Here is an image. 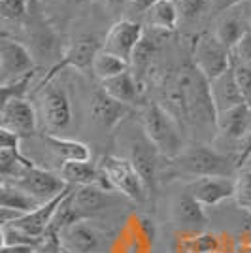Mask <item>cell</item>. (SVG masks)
Returning a JSON list of instances; mask_svg holds the SVG:
<instances>
[{
  "label": "cell",
  "instance_id": "1",
  "mask_svg": "<svg viewBox=\"0 0 251 253\" xmlns=\"http://www.w3.org/2000/svg\"><path fill=\"white\" fill-rule=\"evenodd\" d=\"M170 102H178L179 112L189 121H197L199 125H217V112L209 93V82L193 64L185 66L178 74Z\"/></svg>",
  "mask_w": 251,
  "mask_h": 253
},
{
  "label": "cell",
  "instance_id": "2",
  "mask_svg": "<svg viewBox=\"0 0 251 253\" xmlns=\"http://www.w3.org/2000/svg\"><path fill=\"white\" fill-rule=\"evenodd\" d=\"M142 126L146 138L157 148L161 157L176 159L183 151V138L172 112L159 102H149L142 112Z\"/></svg>",
  "mask_w": 251,
  "mask_h": 253
},
{
  "label": "cell",
  "instance_id": "3",
  "mask_svg": "<svg viewBox=\"0 0 251 253\" xmlns=\"http://www.w3.org/2000/svg\"><path fill=\"white\" fill-rule=\"evenodd\" d=\"M172 165L193 179L206 178V176L236 178V172H238L236 161L204 144L185 146L178 157L172 159Z\"/></svg>",
  "mask_w": 251,
  "mask_h": 253
},
{
  "label": "cell",
  "instance_id": "4",
  "mask_svg": "<svg viewBox=\"0 0 251 253\" xmlns=\"http://www.w3.org/2000/svg\"><path fill=\"white\" fill-rule=\"evenodd\" d=\"M98 169L102 170L110 185L115 191L123 193L134 202H144L147 199V187L142 181L140 174L132 167V163L125 157H115V155H104L98 161Z\"/></svg>",
  "mask_w": 251,
  "mask_h": 253
},
{
  "label": "cell",
  "instance_id": "5",
  "mask_svg": "<svg viewBox=\"0 0 251 253\" xmlns=\"http://www.w3.org/2000/svg\"><path fill=\"white\" fill-rule=\"evenodd\" d=\"M193 66L211 82L232 66V53L213 34H200L193 45Z\"/></svg>",
  "mask_w": 251,
  "mask_h": 253
},
{
  "label": "cell",
  "instance_id": "6",
  "mask_svg": "<svg viewBox=\"0 0 251 253\" xmlns=\"http://www.w3.org/2000/svg\"><path fill=\"white\" fill-rule=\"evenodd\" d=\"M100 49H102V42L94 34H82V36L74 38L70 45L61 55V61L55 66H51V70L42 80L40 87L51 84L53 78L59 74L61 70H64V68H80V70H84V68L93 66L94 57H96V53L100 51Z\"/></svg>",
  "mask_w": 251,
  "mask_h": 253
},
{
  "label": "cell",
  "instance_id": "7",
  "mask_svg": "<svg viewBox=\"0 0 251 253\" xmlns=\"http://www.w3.org/2000/svg\"><path fill=\"white\" fill-rule=\"evenodd\" d=\"M40 93V110L43 123L51 130H63L72 121V104L70 96L61 85H43L38 89Z\"/></svg>",
  "mask_w": 251,
  "mask_h": 253
},
{
  "label": "cell",
  "instance_id": "8",
  "mask_svg": "<svg viewBox=\"0 0 251 253\" xmlns=\"http://www.w3.org/2000/svg\"><path fill=\"white\" fill-rule=\"evenodd\" d=\"M10 183H15L17 187H21L23 191H27L29 195H32L34 199H38L40 202H47L59 197L64 189H68L70 185L64 181L63 176H57L49 170L40 169V167H31L23 172L17 179H13Z\"/></svg>",
  "mask_w": 251,
  "mask_h": 253
},
{
  "label": "cell",
  "instance_id": "9",
  "mask_svg": "<svg viewBox=\"0 0 251 253\" xmlns=\"http://www.w3.org/2000/svg\"><path fill=\"white\" fill-rule=\"evenodd\" d=\"M34 72V57L27 45L4 38L0 43V85Z\"/></svg>",
  "mask_w": 251,
  "mask_h": 253
},
{
  "label": "cell",
  "instance_id": "10",
  "mask_svg": "<svg viewBox=\"0 0 251 253\" xmlns=\"http://www.w3.org/2000/svg\"><path fill=\"white\" fill-rule=\"evenodd\" d=\"M144 40V27L130 19H121L110 27L102 40V47L106 51L114 53L117 57L125 59L126 63L132 61V55L138 49V45Z\"/></svg>",
  "mask_w": 251,
  "mask_h": 253
},
{
  "label": "cell",
  "instance_id": "11",
  "mask_svg": "<svg viewBox=\"0 0 251 253\" xmlns=\"http://www.w3.org/2000/svg\"><path fill=\"white\" fill-rule=\"evenodd\" d=\"M236 178L229 176H206L189 181L185 193H189L202 206H217L223 201L234 199Z\"/></svg>",
  "mask_w": 251,
  "mask_h": 253
},
{
  "label": "cell",
  "instance_id": "12",
  "mask_svg": "<svg viewBox=\"0 0 251 253\" xmlns=\"http://www.w3.org/2000/svg\"><path fill=\"white\" fill-rule=\"evenodd\" d=\"M0 126L8 128L19 136H32L38 128V117L34 106L27 98H15L6 104H2L0 110Z\"/></svg>",
  "mask_w": 251,
  "mask_h": 253
},
{
  "label": "cell",
  "instance_id": "13",
  "mask_svg": "<svg viewBox=\"0 0 251 253\" xmlns=\"http://www.w3.org/2000/svg\"><path fill=\"white\" fill-rule=\"evenodd\" d=\"M159 157L161 153L157 151V148L149 142L144 134V138L134 140L130 144V151H128V161L132 163V167L136 169V172L140 174L142 181L146 183L147 191H155L159 181Z\"/></svg>",
  "mask_w": 251,
  "mask_h": 253
},
{
  "label": "cell",
  "instance_id": "14",
  "mask_svg": "<svg viewBox=\"0 0 251 253\" xmlns=\"http://www.w3.org/2000/svg\"><path fill=\"white\" fill-rule=\"evenodd\" d=\"M72 191H74V185H70V187L64 189L59 197H55V199H51V201L43 202V204H40L36 210L29 211V213H23L21 217H17L15 221L8 223V225L15 227V229H19V231H23V232H27V234H31V236L43 238L45 232H47V229H49V223H51L57 208L61 206V202H63Z\"/></svg>",
  "mask_w": 251,
  "mask_h": 253
},
{
  "label": "cell",
  "instance_id": "15",
  "mask_svg": "<svg viewBox=\"0 0 251 253\" xmlns=\"http://www.w3.org/2000/svg\"><path fill=\"white\" fill-rule=\"evenodd\" d=\"M61 246L70 253H96L100 250V232L87 221H76L61 232Z\"/></svg>",
  "mask_w": 251,
  "mask_h": 253
},
{
  "label": "cell",
  "instance_id": "16",
  "mask_svg": "<svg viewBox=\"0 0 251 253\" xmlns=\"http://www.w3.org/2000/svg\"><path fill=\"white\" fill-rule=\"evenodd\" d=\"M217 130L221 136L242 146V142L248 138L251 130V104H244L230 108L227 112L217 114Z\"/></svg>",
  "mask_w": 251,
  "mask_h": 253
},
{
  "label": "cell",
  "instance_id": "17",
  "mask_svg": "<svg viewBox=\"0 0 251 253\" xmlns=\"http://www.w3.org/2000/svg\"><path fill=\"white\" fill-rule=\"evenodd\" d=\"M209 93H211V100H213L217 114L227 112L230 108H236V106L246 102L240 85H238V80H236L234 66H230L227 72H223L215 80L209 82Z\"/></svg>",
  "mask_w": 251,
  "mask_h": 253
},
{
  "label": "cell",
  "instance_id": "18",
  "mask_svg": "<svg viewBox=\"0 0 251 253\" xmlns=\"http://www.w3.org/2000/svg\"><path fill=\"white\" fill-rule=\"evenodd\" d=\"M89 112H91V119L96 125L108 128V130H114L115 126L128 116V106L123 102H117L115 98L106 95L102 89H98L91 96Z\"/></svg>",
  "mask_w": 251,
  "mask_h": 253
},
{
  "label": "cell",
  "instance_id": "19",
  "mask_svg": "<svg viewBox=\"0 0 251 253\" xmlns=\"http://www.w3.org/2000/svg\"><path fill=\"white\" fill-rule=\"evenodd\" d=\"M61 176L68 185L80 187V185H98L106 191H114V187L110 185V181L102 174V170L98 169V165H93L91 161H68L63 163L61 167Z\"/></svg>",
  "mask_w": 251,
  "mask_h": 253
},
{
  "label": "cell",
  "instance_id": "20",
  "mask_svg": "<svg viewBox=\"0 0 251 253\" xmlns=\"http://www.w3.org/2000/svg\"><path fill=\"white\" fill-rule=\"evenodd\" d=\"M172 215H174V221L187 231H200L208 223V217L204 213V206L195 201L189 193H183L178 201L174 202Z\"/></svg>",
  "mask_w": 251,
  "mask_h": 253
},
{
  "label": "cell",
  "instance_id": "21",
  "mask_svg": "<svg viewBox=\"0 0 251 253\" xmlns=\"http://www.w3.org/2000/svg\"><path fill=\"white\" fill-rule=\"evenodd\" d=\"M250 31H251V27H250V21H248V15L229 13V11H227L219 21H217V27H215L213 36H215L225 47L232 49Z\"/></svg>",
  "mask_w": 251,
  "mask_h": 253
},
{
  "label": "cell",
  "instance_id": "22",
  "mask_svg": "<svg viewBox=\"0 0 251 253\" xmlns=\"http://www.w3.org/2000/svg\"><path fill=\"white\" fill-rule=\"evenodd\" d=\"M40 204H43V202L34 199L32 195H29L27 191H23L21 187H17L15 183L2 181V187H0V208L13 210L23 215V213H29V211L36 210Z\"/></svg>",
  "mask_w": 251,
  "mask_h": 253
},
{
  "label": "cell",
  "instance_id": "23",
  "mask_svg": "<svg viewBox=\"0 0 251 253\" xmlns=\"http://www.w3.org/2000/svg\"><path fill=\"white\" fill-rule=\"evenodd\" d=\"M100 89L104 91L106 95H110L112 98H115L117 102H123V104H134L138 100V84L134 80V76L130 74L128 70L123 74L115 76L102 82Z\"/></svg>",
  "mask_w": 251,
  "mask_h": 253
},
{
  "label": "cell",
  "instance_id": "24",
  "mask_svg": "<svg viewBox=\"0 0 251 253\" xmlns=\"http://www.w3.org/2000/svg\"><path fill=\"white\" fill-rule=\"evenodd\" d=\"M43 140L49 144L51 151L59 159H63L64 163L68 161H91V151L87 148V144L80 142V140H72V138H61L57 134H45Z\"/></svg>",
  "mask_w": 251,
  "mask_h": 253
},
{
  "label": "cell",
  "instance_id": "25",
  "mask_svg": "<svg viewBox=\"0 0 251 253\" xmlns=\"http://www.w3.org/2000/svg\"><path fill=\"white\" fill-rule=\"evenodd\" d=\"M110 199V191L102 189L98 185H80L72 193V202L84 215L91 211H98L106 206Z\"/></svg>",
  "mask_w": 251,
  "mask_h": 253
},
{
  "label": "cell",
  "instance_id": "26",
  "mask_svg": "<svg viewBox=\"0 0 251 253\" xmlns=\"http://www.w3.org/2000/svg\"><path fill=\"white\" fill-rule=\"evenodd\" d=\"M179 11L174 0H159L157 4L147 11V23L157 31H174L178 27Z\"/></svg>",
  "mask_w": 251,
  "mask_h": 253
},
{
  "label": "cell",
  "instance_id": "27",
  "mask_svg": "<svg viewBox=\"0 0 251 253\" xmlns=\"http://www.w3.org/2000/svg\"><path fill=\"white\" fill-rule=\"evenodd\" d=\"M91 70H93V74L96 76L100 82H106V80H110V78H115V76L126 72V70H128V63H126L125 59L114 55V53L106 51L104 47H102L100 51L96 53Z\"/></svg>",
  "mask_w": 251,
  "mask_h": 253
},
{
  "label": "cell",
  "instance_id": "28",
  "mask_svg": "<svg viewBox=\"0 0 251 253\" xmlns=\"http://www.w3.org/2000/svg\"><path fill=\"white\" fill-rule=\"evenodd\" d=\"M31 167H34V163L25 157L19 149H0V172L4 181L17 179Z\"/></svg>",
  "mask_w": 251,
  "mask_h": 253
},
{
  "label": "cell",
  "instance_id": "29",
  "mask_svg": "<svg viewBox=\"0 0 251 253\" xmlns=\"http://www.w3.org/2000/svg\"><path fill=\"white\" fill-rule=\"evenodd\" d=\"M178 246L185 253H215L219 252V238L213 232H195L191 236H181Z\"/></svg>",
  "mask_w": 251,
  "mask_h": 253
},
{
  "label": "cell",
  "instance_id": "30",
  "mask_svg": "<svg viewBox=\"0 0 251 253\" xmlns=\"http://www.w3.org/2000/svg\"><path fill=\"white\" fill-rule=\"evenodd\" d=\"M32 78H34V72L23 76L19 80H13L10 84L0 85V91H2V104L10 102V100H15V98H27L29 87H31V84H32Z\"/></svg>",
  "mask_w": 251,
  "mask_h": 253
},
{
  "label": "cell",
  "instance_id": "31",
  "mask_svg": "<svg viewBox=\"0 0 251 253\" xmlns=\"http://www.w3.org/2000/svg\"><path fill=\"white\" fill-rule=\"evenodd\" d=\"M179 17L185 21H197L206 10L211 8V0H174Z\"/></svg>",
  "mask_w": 251,
  "mask_h": 253
},
{
  "label": "cell",
  "instance_id": "32",
  "mask_svg": "<svg viewBox=\"0 0 251 253\" xmlns=\"http://www.w3.org/2000/svg\"><path fill=\"white\" fill-rule=\"evenodd\" d=\"M234 201L240 208L251 210V169H240L236 174V191Z\"/></svg>",
  "mask_w": 251,
  "mask_h": 253
},
{
  "label": "cell",
  "instance_id": "33",
  "mask_svg": "<svg viewBox=\"0 0 251 253\" xmlns=\"http://www.w3.org/2000/svg\"><path fill=\"white\" fill-rule=\"evenodd\" d=\"M29 11V0H0V15L8 21H19Z\"/></svg>",
  "mask_w": 251,
  "mask_h": 253
},
{
  "label": "cell",
  "instance_id": "34",
  "mask_svg": "<svg viewBox=\"0 0 251 253\" xmlns=\"http://www.w3.org/2000/svg\"><path fill=\"white\" fill-rule=\"evenodd\" d=\"M230 53H232V63L234 64L251 68V31L230 49Z\"/></svg>",
  "mask_w": 251,
  "mask_h": 253
},
{
  "label": "cell",
  "instance_id": "35",
  "mask_svg": "<svg viewBox=\"0 0 251 253\" xmlns=\"http://www.w3.org/2000/svg\"><path fill=\"white\" fill-rule=\"evenodd\" d=\"M234 72H236V80H238V85L242 89V95H244V100L251 104V68L248 66H240V64H234Z\"/></svg>",
  "mask_w": 251,
  "mask_h": 253
},
{
  "label": "cell",
  "instance_id": "36",
  "mask_svg": "<svg viewBox=\"0 0 251 253\" xmlns=\"http://www.w3.org/2000/svg\"><path fill=\"white\" fill-rule=\"evenodd\" d=\"M19 134L0 126V149H19Z\"/></svg>",
  "mask_w": 251,
  "mask_h": 253
},
{
  "label": "cell",
  "instance_id": "37",
  "mask_svg": "<svg viewBox=\"0 0 251 253\" xmlns=\"http://www.w3.org/2000/svg\"><path fill=\"white\" fill-rule=\"evenodd\" d=\"M251 157V130L250 134H248V138L242 142L240 149H238V157H236V165H238V170L248 163V159Z\"/></svg>",
  "mask_w": 251,
  "mask_h": 253
},
{
  "label": "cell",
  "instance_id": "38",
  "mask_svg": "<svg viewBox=\"0 0 251 253\" xmlns=\"http://www.w3.org/2000/svg\"><path fill=\"white\" fill-rule=\"evenodd\" d=\"M242 2H246V0H211V8L209 10H213L215 13H227V11L236 8Z\"/></svg>",
  "mask_w": 251,
  "mask_h": 253
},
{
  "label": "cell",
  "instance_id": "39",
  "mask_svg": "<svg viewBox=\"0 0 251 253\" xmlns=\"http://www.w3.org/2000/svg\"><path fill=\"white\" fill-rule=\"evenodd\" d=\"M157 2L159 0H130L128 8H130V11H136V13H147Z\"/></svg>",
  "mask_w": 251,
  "mask_h": 253
},
{
  "label": "cell",
  "instance_id": "40",
  "mask_svg": "<svg viewBox=\"0 0 251 253\" xmlns=\"http://www.w3.org/2000/svg\"><path fill=\"white\" fill-rule=\"evenodd\" d=\"M38 248L34 246H25V244H11V246H2L0 253H34Z\"/></svg>",
  "mask_w": 251,
  "mask_h": 253
},
{
  "label": "cell",
  "instance_id": "41",
  "mask_svg": "<svg viewBox=\"0 0 251 253\" xmlns=\"http://www.w3.org/2000/svg\"><path fill=\"white\" fill-rule=\"evenodd\" d=\"M140 229L146 232L147 238H151L153 240V236H155V225L151 219H147V217H140Z\"/></svg>",
  "mask_w": 251,
  "mask_h": 253
},
{
  "label": "cell",
  "instance_id": "42",
  "mask_svg": "<svg viewBox=\"0 0 251 253\" xmlns=\"http://www.w3.org/2000/svg\"><path fill=\"white\" fill-rule=\"evenodd\" d=\"M34 253H63V250L61 252H53V250H45V248H38Z\"/></svg>",
  "mask_w": 251,
  "mask_h": 253
},
{
  "label": "cell",
  "instance_id": "43",
  "mask_svg": "<svg viewBox=\"0 0 251 253\" xmlns=\"http://www.w3.org/2000/svg\"><path fill=\"white\" fill-rule=\"evenodd\" d=\"M172 253H185V252H183V250L179 248L178 244H176V246H174V250H172Z\"/></svg>",
  "mask_w": 251,
  "mask_h": 253
},
{
  "label": "cell",
  "instance_id": "44",
  "mask_svg": "<svg viewBox=\"0 0 251 253\" xmlns=\"http://www.w3.org/2000/svg\"><path fill=\"white\" fill-rule=\"evenodd\" d=\"M108 2H114V4H123V2H130V0H108Z\"/></svg>",
  "mask_w": 251,
  "mask_h": 253
},
{
  "label": "cell",
  "instance_id": "45",
  "mask_svg": "<svg viewBox=\"0 0 251 253\" xmlns=\"http://www.w3.org/2000/svg\"><path fill=\"white\" fill-rule=\"evenodd\" d=\"M246 15H248V21H250V27H251V10H248V13H246Z\"/></svg>",
  "mask_w": 251,
  "mask_h": 253
},
{
  "label": "cell",
  "instance_id": "46",
  "mask_svg": "<svg viewBox=\"0 0 251 253\" xmlns=\"http://www.w3.org/2000/svg\"><path fill=\"white\" fill-rule=\"evenodd\" d=\"M63 253H70V252H64V250H63Z\"/></svg>",
  "mask_w": 251,
  "mask_h": 253
},
{
  "label": "cell",
  "instance_id": "47",
  "mask_svg": "<svg viewBox=\"0 0 251 253\" xmlns=\"http://www.w3.org/2000/svg\"><path fill=\"white\" fill-rule=\"evenodd\" d=\"M74 2H80V0H74Z\"/></svg>",
  "mask_w": 251,
  "mask_h": 253
},
{
  "label": "cell",
  "instance_id": "48",
  "mask_svg": "<svg viewBox=\"0 0 251 253\" xmlns=\"http://www.w3.org/2000/svg\"><path fill=\"white\" fill-rule=\"evenodd\" d=\"M215 253H221V252H215Z\"/></svg>",
  "mask_w": 251,
  "mask_h": 253
}]
</instances>
